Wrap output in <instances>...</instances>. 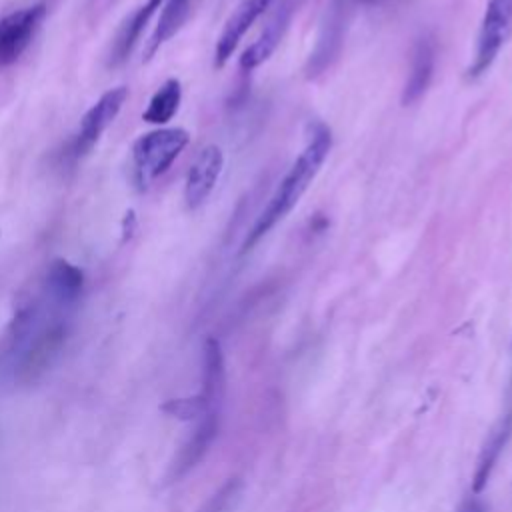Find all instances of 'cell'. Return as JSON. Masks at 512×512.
<instances>
[{
  "instance_id": "obj_1",
  "label": "cell",
  "mask_w": 512,
  "mask_h": 512,
  "mask_svg": "<svg viewBox=\"0 0 512 512\" xmlns=\"http://www.w3.org/2000/svg\"><path fill=\"white\" fill-rule=\"evenodd\" d=\"M330 148H332L330 128L320 120L310 122L302 150L286 170L284 178L276 186L268 204L258 214L252 228L248 230L242 242V250H240L242 254L252 250L278 222H282L292 212V208L300 202L304 192L310 188V184L318 176L322 164L330 154Z\"/></svg>"
},
{
  "instance_id": "obj_2",
  "label": "cell",
  "mask_w": 512,
  "mask_h": 512,
  "mask_svg": "<svg viewBox=\"0 0 512 512\" xmlns=\"http://www.w3.org/2000/svg\"><path fill=\"white\" fill-rule=\"evenodd\" d=\"M188 142L190 134L184 128H156L138 136L132 144V168L138 188H148L168 172Z\"/></svg>"
},
{
  "instance_id": "obj_3",
  "label": "cell",
  "mask_w": 512,
  "mask_h": 512,
  "mask_svg": "<svg viewBox=\"0 0 512 512\" xmlns=\"http://www.w3.org/2000/svg\"><path fill=\"white\" fill-rule=\"evenodd\" d=\"M510 36H512V0H488L482 14L478 38H476L474 58L466 70L468 80H478L492 68L498 54L510 40Z\"/></svg>"
},
{
  "instance_id": "obj_4",
  "label": "cell",
  "mask_w": 512,
  "mask_h": 512,
  "mask_svg": "<svg viewBox=\"0 0 512 512\" xmlns=\"http://www.w3.org/2000/svg\"><path fill=\"white\" fill-rule=\"evenodd\" d=\"M44 18V2H36L0 18V70L12 66L24 54Z\"/></svg>"
},
{
  "instance_id": "obj_5",
  "label": "cell",
  "mask_w": 512,
  "mask_h": 512,
  "mask_svg": "<svg viewBox=\"0 0 512 512\" xmlns=\"http://www.w3.org/2000/svg\"><path fill=\"white\" fill-rule=\"evenodd\" d=\"M128 98V88L126 86H116L106 90L82 116L80 120V128L72 140V156L74 158H82L84 154H88L94 144L100 140V136L104 134V130L116 120V116L120 114L124 102Z\"/></svg>"
},
{
  "instance_id": "obj_6",
  "label": "cell",
  "mask_w": 512,
  "mask_h": 512,
  "mask_svg": "<svg viewBox=\"0 0 512 512\" xmlns=\"http://www.w3.org/2000/svg\"><path fill=\"white\" fill-rule=\"evenodd\" d=\"M224 168V152L216 144L204 146L188 168L184 180V204L188 210H198L216 188Z\"/></svg>"
},
{
  "instance_id": "obj_7",
  "label": "cell",
  "mask_w": 512,
  "mask_h": 512,
  "mask_svg": "<svg viewBox=\"0 0 512 512\" xmlns=\"http://www.w3.org/2000/svg\"><path fill=\"white\" fill-rule=\"evenodd\" d=\"M300 2L302 0H282L278 4V8L270 14L268 22L264 24L260 36L242 52L240 62H238L242 72H252L254 68L264 64L274 54V50L278 48L282 36L286 34V30L290 26L294 12L298 10Z\"/></svg>"
},
{
  "instance_id": "obj_8",
  "label": "cell",
  "mask_w": 512,
  "mask_h": 512,
  "mask_svg": "<svg viewBox=\"0 0 512 512\" xmlns=\"http://www.w3.org/2000/svg\"><path fill=\"white\" fill-rule=\"evenodd\" d=\"M272 4V0H242L234 12L228 16L216 46H214V66L222 68L230 56L236 52L238 44L242 42L244 34L250 30V26L266 12V8Z\"/></svg>"
},
{
  "instance_id": "obj_9",
  "label": "cell",
  "mask_w": 512,
  "mask_h": 512,
  "mask_svg": "<svg viewBox=\"0 0 512 512\" xmlns=\"http://www.w3.org/2000/svg\"><path fill=\"white\" fill-rule=\"evenodd\" d=\"M82 290H84V272L80 266L64 258H56L50 262V266L46 268L44 286H42V294L50 302L72 312L82 296Z\"/></svg>"
},
{
  "instance_id": "obj_10",
  "label": "cell",
  "mask_w": 512,
  "mask_h": 512,
  "mask_svg": "<svg viewBox=\"0 0 512 512\" xmlns=\"http://www.w3.org/2000/svg\"><path fill=\"white\" fill-rule=\"evenodd\" d=\"M436 68V42L432 36L424 34L416 40L410 56V70L402 88V104H416L430 88Z\"/></svg>"
},
{
  "instance_id": "obj_11",
  "label": "cell",
  "mask_w": 512,
  "mask_h": 512,
  "mask_svg": "<svg viewBox=\"0 0 512 512\" xmlns=\"http://www.w3.org/2000/svg\"><path fill=\"white\" fill-rule=\"evenodd\" d=\"M164 0H146L144 4H140L120 26V30L116 32L114 40H112V46H110V52H108V66L110 68H116V66H122L134 46L138 44L146 24L150 22V18L162 8Z\"/></svg>"
},
{
  "instance_id": "obj_12",
  "label": "cell",
  "mask_w": 512,
  "mask_h": 512,
  "mask_svg": "<svg viewBox=\"0 0 512 512\" xmlns=\"http://www.w3.org/2000/svg\"><path fill=\"white\" fill-rule=\"evenodd\" d=\"M218 424H220L218 410H212L198 420L196 430L192 432V436L186 440V444L180 448L176 460L172 462L170 480L182 478L204 458V454L208 452V448L212 446V442L218 434Z\"/></svg>"
},
{
  "instance_id": "obj_13",
  "label": "cell",
  "mask_w": 512,
  "mask_h": 512,
  "mask_svg": "<svg viewBox=\"0 0 512 512\" xmlns=\"http://www.w3.org/2000/svg\"><path fill=\"white\" fill-rule=\"evenodd\" d=\"M210 406H220L224 394V354L216 338H206L202 348V390Z\"/></svg>"
},
{
  "instance_id": "obj_14",
  "label": "cell",
  "mask_w": 512,
  "mask_h": 512,
  "mask_svg": "<svg viewBox=\"0 0 512 512\" xmlns=\"http://www.w3.org/2000/svg\"><path fill=\"white\" fill-rule=\"evenodd\" d=\"M190 10L192 0H164L158 24L146 44L144 60H150L162 48V44H166L184 26Z\"/></svg>"
},
{
  "instance_id": "obj_15",
  "label": "cell",
  "mask_w": 512,
  "mask_h": 512,
  "mask_svg": "<svg viewBox=\"0 0 512 512\" xmlns=\"http://www.w3.org/2000/svg\"><path fill=\"white\" fill-rule=\"evenodd\" d=\"M182 100V84L178 78H168L150 98L146 110L142 112V120L148 124L162 126L174 118Z\"/></svg>"
},
{
  "instance_id": "obj_16",
  "label": "cell",
  "mask_w": 512,
  "mask_h": 512,
  "mask_svg": "<svg viewBox=\"0 0 512 512\" xmlns=\"http://www.w3.org/2000/svg\"><path fill=\"white\" fill-rule=\"evenodd\" d=\"M508 436H510V418L502 420V424L494 430V434L490 436L488 444L484 446L482 454H480V460H478V466H476V472H474V482H472V490L476 494H480L484 490V486L488 484L490 480V474L508 442Z\"/></svg>"
},
{
  "instance_id": "obj_17",
  "label": "cell",
  "mask_w": 512,
  "mask_h": 512,
  "mask_svg": "<svg viewBox=\"0 0 512 512\" xmlns=\"http://www.w3.org/2000/svg\"><path fill=\"white\" fill-rule=\"evenodd\" d=\"M160 410L178 420H200L204 414L218 410V408L210 406L206 402V398L198 392V394L186 396V398H170L160 406Z\"/></svg>"
},
{
  "instance_id": "obj_18",
  "label": "cell",
  "mask_w": 512,
  "mask_h": 512,
  "mask_svg": "<svg viewBox=\"0 0 512 512\" xmlns=\"http://www.w3.org/2000/svg\"><path fill=\"white\" fill-rule=\"evenodd\" d=\"M238 496V480H228L206 504L200 512H226L230 504Z\"/></svg>"
},
{
  "instance_id": "obj_19",
  "label": "cell",
  "mask_w": 512,
  "mask_h": 512,
  "mask_svg": "<svg viewBox=\"0 0 512 512\" xmlns=\"http://www.w3.org/2000/svg\"><path fill=\"white\" fill-rule=\"evenodd\" d=\"M134 228H136V216H134V212H132V210H128V212H126V216H124V222H122V234H124V240H130V236H132Z\"/></svg>"
},
{
  "instance_id": "obj_20",
  "label": "cell",
  "mask_w": 512,
  "mask_h": 512,
  "mask_svg": "<svg viewBox=\"0 0 512 512\" xmlns=\"http://www.w3.org/2000/svg\"><path fill=\"white\" fill-rule=\"evenodd\" d=\"M360 4H376V2H384V0H356Z\"/></svg>"
},
{
  "instance_id": "obj_21",
  "label": "cell",
  "mask_w": 512,
  "mask_h": 512,
  "mask_svg": "<svg viewBox=\"0 0 512 512\" xmlns=\"http://www.w3.org/2000/svg\"><path fill=\"white\" fill-rule=\"evenodd\" d=\"M464 512H480V508L476 506V504H472L468 510H464Z\"/></svg>"
}]
</instances>
